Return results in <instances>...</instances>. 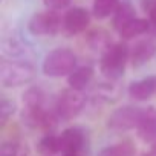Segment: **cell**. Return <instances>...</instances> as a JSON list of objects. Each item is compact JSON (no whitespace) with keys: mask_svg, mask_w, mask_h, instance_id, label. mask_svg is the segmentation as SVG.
<instances>
[{"mask_svg":"<svg viewBox=\"0 0 156 156\" xmlns=\"http://www.w3.org/2000/svg\"><path fill=\"white\" fill-rule=\"evenodd\" d=\"M28 29L37 37H52L63 31V17L51 9L35 12L28 22Z\"/></svg>","mask_w":156,"mask_h":156,"instance_id":"cell-6","label":"cell"},{"mask_svg":"<svg viewBox=\"0 0 156 156\" xmlns=\"http://www.w3.org/2000/svg\"><path fill=\"white\" fill-rule=\"evenodd\" d=\"M122 0H94L92 16L98 20H104L107 17H113L116 9L119 8Z\"/></svg>","mask_w":156,"mask_h":156,"instance_id":"cell-17","label":"cell"},{"mask_svg":"<svg viewBox=\"0 0 156 156\" xmlns=\"http://www.w3.org/2000/svg\"><path fill=\"white\" fill-rule=\"evenodd\" d=\"M142 9L148 16V20L153 26H156V0H141Z\"/></svg>","mask_w":156,"mask_h":156,"instance_id":"cell-24","label":"cell"},{"mask_svg":"<svg viewBox=\"0 0 156 156\" xmlns=\"http://www.w3.org/2000/svg\"><path fill=\"white\" fill-rule=\"evenodd\" d=\"M87 43L89 46L94 49V51H101V54L112 44L107 32L101 31V29H97V31H92L89 35H87Z\"/></svg>","mask_w":156,"mask_h":156,"instance_id":"cell-20","label":"cell"},{"mask_svg":"<svg viewBox=\"0 0 156 156\" xmlns=\"http://www.w3.org/2000/svg\"><path fill=\"white\" fill-rule=\"evenodd\" d=\"M72 0H43V5L46 6V9H51V11H61V9H66L69 5H70Z\"/></svg>","mask_w":156,"mask_h":156,"instance_id":"cell-25","label":"cell"},{"mask_svg":"<svg viewBox=\"0 0 156 156\" xmlns=\"http://www.w3.org/2000/svg\"><path fill=\"white\" fill-rule=\"evenodd\" d=\"M142 112H144V107L130 106V104L122 106L110 113V116L107 118V127L113 132L133 130L138 127L141 116H142Z\"/></svg>","mask_w":156,"mask_h":156,"instance_id":"cell-7","label":"cell"},{"mask_svg":"<svg viewBox=\"0 0 156 156\" xmlns=\"http://www.w3.org/2000/svg\"><path fill=\"white\" fill-rule=\"evenodd\" d=\"M136 135L142 142L153 144L156 141V107H144L141 121L136 127Z\"/></svg>","mask_w":156,"mask_h":156,"instance_id":"cell-10","label":"cell"},{"mask_svg":"<svg viewBox=\"0 0 156 156\" xmlns=\"http://www.w3.org/2000/svg\"><path fill=\"white\" fill-rule=\"evenodd\" d=\"M156 55V26H153L151 32L138 40L130 48V64L133 67H141L148 63Z\"/></svg>","mask_w":156,"mask_h":156,"instance_id":"cell-8","label":"cell"},{"mask_svg":"<svg viewBox=\"0 0 156 156\" xmlns=\"http://www.w3.org/2000/svg\"><path fill=\"white\" fill-rule=\"evenodd\" d=\"M133 19H136V12H135V8L130 5V2L127 0H122L119 8L116 9V12L113 14L112 17V25H113V29L116 32H119L126 25H129Z\"/></svg>","mask_w":156,"mask_h":156,"instance_id":"cell-15","label":"cell"},{"mask_svg":"<svg viewBox=\"0 0 156 156\" xmlns=\"http://www.w3.org/2000/svg\"><path fill=\"white\" fill-rule=\"evenodd\" d=\"M98 156H136V148L132 141L124 139L104 147L98 153Z\"/></svg>","mask_w":156,"mask_h":156,"instance_id":"cell-19","label":"cell"},{"mask_svg":"<svg viewBox=\"0 0 156 156\" xmlns=\"http://www.w3.org/2000/svg\"><path fill=\"white\" fill-rule=\"evenodd\" d=\"M0 156H26L25 148L19 142H3L0 147Z\"/></svg>","mask_w":156,"mask_h":156,"instance_id":"cell-23","label":"cell"},{"mask_svg":"<svg viewBox=\"0 0 156 156\" xmlns=\"http://www.w3.org/2000/svg\"><path fill=\"white\" fill-rule=\"evenodd\" d=\"M110 97H113L115 100L118 98V89H116V87H113L112 84L101 83V84L95 89V98H97V100H103V101H113Z\"/></svg>","mask_w":156,"mask_h":156,"instance_id":"cell-22","label":"cell"},{"mask_svg":"<svg viewBox=\"0 0 156 156\" xmlns=\"http://www.w3.org/2000/svg\"><path fill=\"white\" fill-rule=\"evenodd\" d=\"M129 61H130V48L122 41L112 43L101 54L100 72L112 81L119 80L126 72Z\"/></svg>","mask_w":156,"mask_h":156,"instance_id":"cell-1","label":"cell"},{"mask_svg":"<svg viewBox=\"0 0 156 156\" xmlns=\"http://www.w3.org/2000/svg\"><path fill=\"white\" fill-rule=\"evenodd\" d=\"M37 151L40 156L60 154V139L55 133H44L37 142Z\"/></svg>","mask_w":156,"mask_h":156,"instance_id":"cell-18","label":"cell"},{"mask_svg":"<svg viewBox=\"0 0 156 156\" xmlns=\"http://www.w3.org/2000/svg\"><path fill=\"white\" fill-rule=\"evenodd\" d=\"M153 29V25L148 19H141V17H136L133 19L129 25H126L118 34L121 35V38L124 40H133V38H138L141 35H145V34H150Z\"/></svg>","mask_w":156,"mask_h":156,"instance_id":"cell-13","label":"cell"},{"mask_svg":"<svg viewBox=\"0 0 156 156\" xmlns=\"http://www.w3.org/2000/svg\"><path fill=\"white\" fill-rule=\"evenodd\" d=\"M17 110V106L12 100L9 98H2V101H0V121H2V126H5L9 118L16 113Z\"/></svg>","mask_w":156,"mask_h":156,"instance_id":"cell-21","label":"cell"},{"mask_svg":"<svg viewBox=\"0 0 156 156\" xmlns=\"http://www.w3.org/2000/svg\"><path fill=\"white\" fill-rule=\"evenodd\" d=\"M61 156H67V154H61Z\"/></svg>","mask_w":156,"mask_h":156,"instance_id":"cell-28","label":"cell"},{"mask_svg":"<svg viewBox=\"0 0 156 156\" xmlns=\"http://www.w3.org/2000/svg\"><path fill=\"white\" fill-rule=\"evenodd\" d=\"M60 153L67 156H87L89 154V135L83 127H67L60 135Z\"/></svg>","mask_w":156,"mask_h":156,"instance_id":"cell-5","label":"cell"},{"mask_svg":"<svg viewBox=\"0 0 156 156\" xmlns=\"http://www.w3.org/2000/svg\"><path fill=\"white\" fill-rule=\"evenodd\" d=\"M94 80V69L90 66H78L69 76H67V84L73 90H86Z\"/></svg>","mask_w":156,"mask_h":156,"instance_id":"cell-12","label":"cell"},{"mask_svg":"<svg viewBox=\"0 0 156 156\" xmlns=\"http://www.w3.org/2000/svg\"><path fill=\"white\" fill-rule=\"evenodd\" d=\"M2 49L5 54L11 55V58H14V60H20V58L26 57L29 52V48L26 46V43H23V40H20L17 35H12V34L9 37H3Z\"/></svg>","mask_w":156,"mask_h":156,"instance_id":"cell-14","label":"cell"},{"mask_svg":"<svg viewBox=\"0 0 156 156\" xmlns=\"http://www.w3.org/2000/svg\"><path fill=\"white\" fill-rule=\"evenodd\" d=\"M127 94L135 101H147L156 94V75H150L141 80L132 81L127 87Z\"/></svg>","mask_w":156,"mask_h":156,"instance_id":"cell-11","label":"cell"},{"mask_svg":"<svg viewBox=\"0 0 156 156\" xmlns=\"http://www.w3.org/2000/svg\"><path fill=\"white\" fill-rule=\"evenodd\" d=\"M76 69V55L69 48H55L46 54L41 63V72L49 78L69 76Z\"/></svg>","mask_w":156,"mask_h":156,"instance_id":"cell-3","label":"cell"},{"mask_svg":"<svg viewBox=\"0 0 156 156\" xmlns=\"http://www.w3.org/2000/svg\"><path fill=\"white\" fill-rule=\"evenodd\" d=\"M23 107H48V94L40 86H32L23 94Z\"/></svg>","mask_w":156,"mask_h":156,"instance_id":"cell-16","label":"cell"},{"mask_svg":"<svg viewBox=\"0 0 156 156\" xmlns=\"http://www.w3.org/2000/svg\"><path fill=\"white\" fill-rule=\"evenodd\" d=\"M151 150H154V151H156V141L151 144Z\"/></svg>","mask_w":156,"mask_h":156,"instance_id":"cell-27","label":"cell"},{"mask_svg":"<svg viewBox=\"0 0 156 156\" xmlns=\"http://www.w3.org/2000/svg\"><path fill=\"white\" fill-rule=\"evenodd\" d=\"M90 25V12L86 8L73 6L63 14V32L66 35L83 34Z\"/></svg>","mask_w":156,"mask_h":156,"instance_id":"cell-9","label":"cell"},{"mask_svg":"<svg viewBox=\"0 0 156 156\" xmlns=\"http://www.w3.org/2000/svg\"><path fill=\"white\" fill-rule=\"evenodd\" d=\"M139 156H156V151H154V150H151V148H150V150H148V151H142V153H141V154H139Z\"/></svg>","mask_w":156,"mask_h":156,"instance_id":"cell-26","label":"cell"},{"mask_svg":"<svg viewBox=\"0 0 156 156\" xmlns=\"http://www.w3.org/2000/svg\"><path fill=\"white\" fill-rule=\"evenodd\" d=\"M86 95L80 90H73L70 87L61 90L54 101V110L60 121H70L80 115L86 106Z\"/></svg>","mask_w":156,"mask_h":156,"instance_id":"cell-4","label":"cell"},{"mask_svg":"<svg viewBox=\"0 0 156 156\" xmlns=\"http://www.w3.org/2000/svg\"><path fill=\"white\" fill-rule=\"evenodd\" d=\"M35 78V67L25 60H8L0 61V83L6 89L20 87L29 84Z\"/></svg>","mask_w":156,"mask_h":156,"instance_id":"cell-2","label":"cell"}]
</instances>
